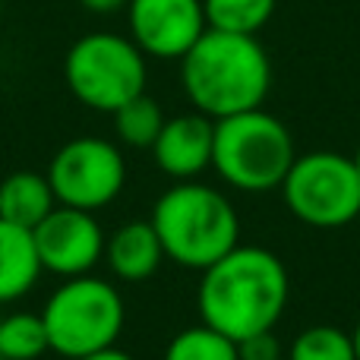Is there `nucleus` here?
<instances>
[{
  "label": "nucleus",
  "instance_id": "nucleus-2",
  "mask_svg": "<svg viewBox=\"0 0 360 360\" xmlns=\"http://www.w3.org/2000/svg\"><path fill=\"white\" fill-rule=\"evenodd\" d=\"M180 86L193 111L209 120L262 108L272 89V60L256 35L205 29L180 57Z\"/></svg>",
  "mask_w": 360,
  "mask_h": 360
},
{
  "label": "nucleus",
  "instance_id": "nucleus-10",
  "mask_svg": "<svg viewBox=\"0 0 360 360\" xmlns=\"http://www.w3.org/2000/svg\"><path fill=\"white\" fill-rule=\"evenodd\" d=\"M127 16L136 48L155 60H180L209 29L202 0H130Z\"/></svg>",
  "mask_w": 360,
  "mask_h": 360
},
{
  "label": "nucleus",
  "instance_id": "nucleus-25",
  "mask_svg": "<svg viewBox=\"0 0 360 360\" xmlns=\"http://www.w3.org/2000/svg\"><path fill=\"white\" fill-rule=\"evenodd\" d=\"M0 360H4V357H0Z\"/></svg>",
  "mask_w": 360,
  "mask_h": 360
},
{
  "label": "nucleus",
  "instance_id": "nucleus-20",
  "mask_svg": "<svg viewBox=\"0 0 360 360\" xmlns=\"http://www.w3.org/2000/svg\"><path fill=\"white\" fill-rule=\"evenodd\" d=\"M281 357H285V348L275 338V329L256 332V335L237 342V360H281Z\"/></svg>",
  "mask_w": 360,
  "mask_h": 360
},
{
  "label": "nucleus",
  "instance_id": "nucleus-13",
  "mask_svg": "<svg viewBox=\"0 0 360 360\" xmlns=\"http://www.w3.org/2000/svg\"><path fill=\"white\" fill-rule=\"evenodd\" d=\"M41 272L32 231L0 218V304L25 297L38 285Z\"/></svg>",
  "mask_w": 360,
  "mask_h": 360
},
{
  "label": "nucleus",
  "instance_id": "nucleus-22",
  "mask_svg": "<svg viewBox=\"0 0 360 360\" xmlns=\"http://www.w3.org/2000/svg\"><path fill=\"white\" fill-rule=\"evenodd\" d=\"M79 360H133L127 351H120L117 345L114 348H105V351H95V354H89V357H79Z\"/></svg>",
  "mask_w": 360,
  "mask_h": 360
},
{
  "label": "nucleus",
  "instance_id": "nucleus-18",
  "mask_svg": "<svg viewBox=\"0 0 360 360\" xmlns=\"http://www.w3.org/2000/svg\"><path fill=\"white\" fill-rule=\"evenodd\" d=\"M165 360H237V342L199 323L171 338L165 348Z\"/></svg>",
  "mask_w": 360,
  "mask_h": 360
},
{
  "label": "nucleus",
  "instance_id": "nucleus-15",
  "mask_svg": "<svg viewBox=\"0 0 360 360\" xmlns=\"http://www.w3.org/2000/svg\"><path fill=\"white\" fill-rule=\"evenodd\" d=\"M278 0H202L205 25L234 35H259L275 16Z\"/></svg>",
  "mask_w": 360,
  "mask_h": 360
},
{
  "label": "nucleus",
  "instance_id": "nucleus-9",
  "mask_svg": "<svg viewBox=\"0 0 360 360\" xmlns=\"http://www.w3.org/2000/svg\"><path fill=\"white\" fill-rule=\"evenodd\" d=\"M35 250L41 269L60 278H79L92 275V269L105 259V231H101L95 212L54 205L44 221L32 228Z\"/></svg>",
  "mask_w": 360,
  "mask_h": 360
},
{
  "label": "nucleus",
  "instance_id": "nucleus-8",
  "mask_svg": "<svg viewBox=\"0 0 360 360\" xmlns=\"http://www.w3.org/2000/svg\"><path fill=\"white\" fill-rule=\"evenodd\" d=\"M48 180L57 205L98 212L111 205L127 186L124 152L101 136H76L54 152Z\"/></svg>",
  "mask_w": 360,
  "mask_h": 360
},
{
  "label": "nucleus",
  "instance_id": "nucleus-7",
  "mask_svg": "<svg viewBox=\"0 0 360 360\" xmlns=\"http://www.w3.org/2000/svg\"><path fill=\"white\" fill-rule=\"evenodd\" d=\"M278 190L291 215L310 228H345L360 215V174L354 158L338 152L297 155Z\"/></svg>",
  "mask_w": 360,
  "mask_h": 360
},
{
  "label": "nucleus",
  "instance_id": "nucleus-5",
  "mask_svg": "<svg viewBox=\"0 0 360 360\" xmlns=\"http://www.w3.org/2000/svg\"><path fill=\"white\" fill-rule=\"evenodd\" d=\"M41 319L51 351L67 360H79L117 345L127 323V307L111 281L79 275L63 278V285L44 304Z\"/></svg>",
  "mask_w": 360,
  "mask_h": 360
},
{
  "label": "nucleus",
  "instance_id": "nucleus-21",
  "mask_svg": "<svg viewBox=\"0 0 360 360\" xmlns=\"http://www.w3.org/2000/svg\"><path fill=\"white\" fill-rule=\"evenodd\" d=\"M82 6H86L89 13H98V16H105V13H117L124 10L130 0H79Z\"/></svg>",
  "mask_w": 360,
  "mask_h": 360
},
{
  "label": "nucleus",
  "instance_id": "nucleus-16",
  "mask_svg": "<svg viewBox=\"0 0 360 360\" xmlns=\"http://www.w3.org/2000/svg\"><path fill=\"white\" fill-rule=\"evenodd\" d=\"M165 120L168 117H165L162 105L143 92L114 111V133H117V139L124 146H130V149H152L165 127Z\"/></svg>",
  "mask_w": 360,
  "mask_h": 360
},
{
  "label": "nucleus",
  "instance_id": "nucleus-12",
  "mask_svg": "<svg viewBox=\"0 0 360 360\" xmlns=\"http://www.w3.org/2000/svg\"><path fill=\"white\" fill-rule=\"evenodd\" d=\"M105 262L120 281H146L165 262V250L152 221H127L105 240Z\"/></svg>",
  "mask_w": 360,
  "mask_h": 360
},
{
  "label": "nucleus",
  "instance_id": "nucleus-19",
  "mask_svg": "<svg viewBox=\"0 0 360 360\" xmlns=\"http://www.w3.org/2000/svg\"><path fill=\"white\" fill-rule=\"evenodd\" d=\"M288 360H357L354 338L335 326H310L294 335Z\"/></svg>",
  "mask_w": 360,
  "mask_h": 360
},
{
  "label": "nucleus",
  "instance_id": "nucleus-6",
  "mask_svg": "<svg viewBox=\"0 0 360 360\" xmlns=\"http://www.w3.org/2000/svg\"><path fill=\"white\" fill-rule=\"evenodd\" d=\"M63 79L79 105L114 114L146 92L149 70L133 38L117 32H89L70 44L63 57Z\"/></svg>",
  "mask_w": 360,
  "mask_h": 360
},
{
  "label": "nucleus",
  "instance_id": "nucleus-24",
  "mask_svg": "<svg viewBox=\"0 0 360 360\" xmlns=\"http://www.w3.org/2000/svg\"><path fill=\"white\" fill-rule=\"evenodd\" d=\"M354 168H357V174H360V149L354 152Z\"/></svg>",
  "mask_w": 360,
  "mask_h": 360
},
{
  "label": "nucleus",
  "instance_id": "nucleus-23",
  "mask_svg": "<svg viewBox=\"0 0 360 360\" xmlns=\"http://www.w3.org/2000/svg\"><path fill=\"white\" fill-rule=\"evenodd\" d=\"M351 338H354V351H357V360H360V323L354 326V332H351Z\"/></svg>",
  "mask_w": 360,
  "mask_h": 360
},
{
  "label": "nucleus",
  "instance_id": "nucleus-17",
  "mask_svg": "<svg viewBox=\"0 0 360 360\" xmlns=\"http://www.w3.org/2000/svg\"><path fill=\"white\" fill-rule=\"evenodd\" d=\"M51 351L41 313H10L0 319V357L4 360H38Z\"/></svg>",
  "mask_w": 360,
  "mask_h": 360
},
{
  "label": "nucleus",
  "instance_id": "nucleus-3",
  "mask_svg": "<svg viewBox=\"0 0 360 360\" xmlns=\"http://www.w3.org/2000/svg\"><path fill=\"white\" fill-rule=\"evenodd\" d=\"M149 221L162 240L165 259L193 272H205L240 243V218L231 199L199 180H177L165 190Z\"/></svg>",
  "mask_w": 360,
  "mask_h": 360
},
{
  "label": "nucleus",
  "instance_id": "nucleus-11",
  "mask_svg": "<svg viewBox=\"0 0 360 360\" xmlns=\"http://www.w3.org/2000/svg\"><path fill=\"white\" fill-rule=\"evenodd\" d=\"M212 143H215V120L190 111L165 120L152 155L168 177L196 180L205 168H212Z\"/></svg>",
  "mask_w": 360,
  "mask_h": 360
},
{
  "label": "nucleus",
  "instance_id": "nucleus-14",
  "mask_svg": "<svg viewBox=\"0 0 360 360\" xmlns=\"http://www.w3.org/2000/svg\"><path fill=\"white\" fill-rule=\"evenodd\" d=\"M57 205L48 174L38 171H16V174L0 180V218L19 224V228H35L48 218V212Z\"/></svg>",
  "mask_w": 360,
  "mask_h": 360
},
{
  "label": "nucleus",
  "instance_id": "nucleus-4",
  "mask_svg": "<svg viewBox=\"0 0 360 360\" xmlns=\"http://www.w3.org/2000/svg\"><path fill=\"white\" fill-rule=\"evenodd\" d=\"M294 158V139L275 114L243 111L215 120L212 168L240 193H272L285 184Z\"/></svg>",
  "mask_w": 360,
  "mask_h": 360
},
{
  "label": "nucleus",
  "instance_id": "nucleus-1",
  "mask_svg": "<svg viewBox=\"0 0 360 360\" xmlns=\"http://www.w3.org/2000/svg\"><path fill=\"white\" fill-rule=\"evenodd\" d=\"M199 275H202L196 291L199 319L234 342L275 329L288 307L291 294L288 269L266 247L237 243L231 253H224Z\"/></svg>",
  "mask_w": 360,
  "mask_h": 360
}]
</instances>
